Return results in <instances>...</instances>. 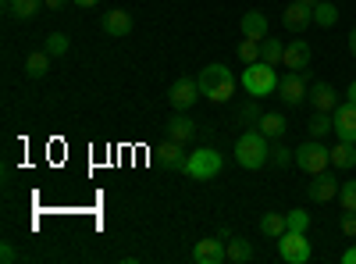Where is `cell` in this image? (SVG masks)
<instances>
[{"label":"cell","instance_id":"74e56055","mask_svg":"<svg viewBox=\"0 0 356 264\" xmlns=\"http://www.w3.org/2000/svg\"><path fill=\"white\" fill-rule=\"evenodd\" d=\"M349 54L356 57V29H353V33H349Z\"/></svg>","mask_w":356,"mask_h":264},{"label":"cell","instance_id":"7402d4cb","mask_svg":"<svg viewBox=\"0 0 356 264\" xmlns=\"http://www.w3.org/2000/svg\"><path fill=\"white\" fill-rule=\"evenodd\" d=\"M335 22H339V8L332 4V0H317V4H314V25L332 29Z\"/></svg>","mask_w":356,"mask_h":264},{"label":"cell","instance_id":"1f68e13d","mask_svg":"<svg viewBox=\"0 0 356 264\" xmlns=\"http://www.w3.org/2000/svg\"><path fill=\"white\" fill-rule=\"evenodd\" d=\"M271 161H275L278 168H285V164H296V150H289L285 143H278V146H271Z\"/></svg>","mask_w":356,"mask_h":264},{"label":"cell","instance_id":"ac0fdd59","mask_svg":"<svg viewBox=\"0 0 356 264\" xmlns=\"http://www.w3.org/2000/svg\"><path fill=\"white\" fill-rule=\"evenodd\" d=\"M239 29H243V36L264 40V36H267V29H271V22H267V15H264V11H246V15H243V22H239Z\"/></svg>","mask_w":356,"mask_h":264},{"label":"cell","instance_id":"8992f818","mask_svg":"<svg viewBox=\"0 0 356 264\" xmlns=\"http://www.w3.org/2000/svg\"><path fill=\"white\" fill-rule=\"evenodd\" d=\"M278 257L285 264H307L310 261L307 232H285V236H278Z\"/></svg>","mask_w":356,"mask_h":264},{"label":"cell","instance_id":"5bb4252c","mask_svg":"<svg viewBox=\"0 0 356 264\" xmlns=\"http://www.w3.org/2000/svg\"><path fill=\"white\" fill-rule=\"evenodd\" d=\"M221 261H228V247H221V236L218 240H196L193 264H221Z\"/></svg>","mask_w":356,"mask_h":264},{"label":"cell","instance_id":"8fae6325","mask_svg":"<svg viewBox=\"0 0 356 264\" xmlns=\"http://www.w3.org/2000/svg\"><path fill=\"white\" fill-rule=\"evenodd\" d=\"M282 25L289 29V33H307V25H314V8L292 0V4L282 11Z\"/></svg>","mask_w":356,"mask_h":264},{"label":"cell","instance_id":"9a60e30c","mask_svg":"<svg viewBox=\"0 0 356 264\" xmlns=\"http://www.w3.org/2000/svg\"><path fill=\"white\" fill-rule=\"evenodd\" d=\"M104 33H107V36H114V40L132 36V15H129L125 8L107 11V15H104Z\"/></svg>","mask_w":356,"mask_h":264},{"label":"cell","instance_id":"e575fe53","mask_svg":"<svg viewBox=\"0 0 356 264\" xmlns=\"http://www.w3.org/2000/svg\"><path fill=\"white\" fill-rule=\"evenodd\" d=\"M0 261H4V264H15V261H18V254H15V247H11V243L0 247Z\"/></svg>","mask_w":356,"mask_h":264},{"label":"cell","instance_id":"2e32d148","mask_svg":"<svg viewBox=\"0 0 356 264\" xmlns=\"http://www.w3.org/2000/svg\"><path fill=\"white\" fill-rule=\"evenodd\" d=\"M307 100L314 104V111H335V107H339V93L332 90L328 82H314L310 93H307Z\"/></svg>","mask_w":356,"mask_h":264},{"label":"cell","instance_id":"484cf974","mask_svg":"<svg viewBox=\"0 0 356 264\" xmlns=\"http://www.w3.org/2000/svg\"><path fill=\"white\" fill-rule=\"evenodd\" d=\"M228 261H232V264H246V261H253V247H250V240H228Z\"/></svg>","mask_w":356,"mask_h":264},{"label":"cell","instance_id":"7a4b0ae2","mask_svg":"<svg viewBox=\"0 0 356 264\" xmlns=\"http://www.w3.org/2000/svg\"><path fill=\"white\" fill-rule=\"evenodd\" d=\"M196 82H200V93H203L207 100H214V104H225V100L235 93V75H232V68H225V65H207Z\"/></svg>","mask_w":356,"mask_h":264},{"label":"cell","instance_id":"ffe728a7","mask_svg":"<svg viewBox=\"0 0 356 264\" xmlns=\"http://www.w3.org/2000/svg\"><path fill=\"white\" fill-rule=\"evenodd\" d=\"M47 72H50V54L47 50H36V54L25 57V75L29 79H43Z\"/></svg>","mask_w":356,"mask_h":264},{"label":"cell","instance_id":"ba28073f","mask_svg":"<svg viewBox=\"0 0 356 264\" xmlns=\"http://www.w3.org/2000/svg\"><path fill=\"white\" fill-rule=\"evenodd\" d=\"M307 79H303V72H285L282 79H278V97H282V104H289V107H296V104H303L307 100Z\"/></svg>","mask_w":356,"mask_h":264},{"label":"cell","instance_id":"4316f807","mask_svg":"<svg viewBox=\"0 0 356 264\" xmlns=\"http://www.w3.org/2000/svg\"><path fill=\"white\" fill-rule=\"evenodd\" d=\"M282 54H285V47L278 43V40H260V61H267V65H275L278 68V61H282Z\"/></svg>","mask_w":356,"mask_h":264},{"label":"cell","instance_id":"83f0119b","mask_svg":"<svg viewBox=\"0 0 356 264\" xmlns=\"http://www.w3.org/2000/svg\"><path fill=\"white\" fill-rule=\"evenodd\" d=\"M285 225H289V232H307V228H310V215H307L303 208L285 211Z\"/></svg>","mask_w":356,"mask_h":264},{"label":"cell","instance_id":"4fadbf2b","mask_svg":"<svg viewBox=\"0 0 356 264\" xmlns=\"http://www.w3.org/2000/svg\"><path fill=\"white\" fill-rule=\"evenodd\" d=\"M310 57H314V50H310V43H307V40H292V43H285L282 65H285L289 72H303V68L310 65Z\"/></svg>","mask_w":356,"mask_h":264},{"label":"cell","instance_id":"6da1fadb","mask_svg":"<svg viewBox=\"0 0 356 264\" xmlns=\"http://www.w3.org/2000/svg\"><path fill=\"white\" fill-rule=\"evenodd\" d=\"M235 161H239L246 171H257L271 161V143L260 129H246L239 139H235Z\"/></svg>","mask_w":356,"mask_h":264},{"label":"cell","instance_id":"3957f363","mask_svg":"<svg viewBox=\"0 0 356 264\" xmlns=\"http://www.w3.org/2000/svg\"><path fill=\"white\" fill-rule=\"evenodd\" d=\"M243 90L250 93V97H271V93H278V72H275V65H267V61H253V65H246V72H243Z\"/></svg>","mask_w":356,"mask_h":264},{"label":"cell","instance_id":"d6986e66","mask_svg":"<svg viewBox=\"0 0 356 264\" xmlns=\"http://www.w3.org/2000/svg\"><path fill=\"white\" fill-rule=\"evenodd\" d=\"M332 164H335L339 171H349V168H356V143H346V139H339V143L332 146Z\"/></svg>","mask_w":356,"mask_h":264},{"label":"cell","instance_id":"8d00e7d4","mask_svg":"<svg viewBox=\"0 0 356 264\" xmlns=\"http://www.w3.org/2000/svg\"><path fill=\"white\" fill-rule=\"evenodd\" d=\"M346 100H349V104H356V79L349 82V90H346Z\"/></svg>","mask_w":356,"mask_h":264},{"label":"cell","instance_id":"9c48e42d","mask_svg":"<svg viewBox=\"0 0 356 264\" xmlns=\"http://www.w3.org/2000/svg\"><path fill=\"white\" fill-rule=\"evenodd\" d=\"M157 161H161L168 171H186V161H189V154H186V146H182V143L168 136V139L157 146Z\"/></svg>","mask_w":356,"mask_h":264},{"label":"cell","instance_id":"44dd1931","mask_svg":"<svg viewBox=\"0 0 356 264\" xmlns=\"http://www.w3.org/2000/svg\"><path fill=\"white\" fill-rule=\"evenodd\" d=\"M260 232H264V236H271V240L285 236V232H289V225H285V215H278V211H267V215L260 218Z\"/></svg>","mask_w":356,"mask_h":264},{"label":"cell","instance_id":"d590c367","mask_svg":"<svg viewBox=\"0 0 356 264\" xmlns=\"http://www.w3.org/2000/svg\"><path fill=\"white\" fill-rule=\"evenodd\" d=\"M342 264H356V247H349V250L342 254Z\"/></svg>","mask_w":356,"mask_h":264},{"label":"cell","instance_id":"603a6c76","mask_svg":"<svg viewBox=\"0 0 356 264\" xmlns=\"http://www.w3.org/2000/svg\"><path fill=\"white\" fill-rule=\"evenodd\" d=\"M335 132V114L332 111H314V118H310V136L321 139V136H328Z\"/></svg>","mask_w":356,"mask_h":264},{"label":"cell","instance_id":"30bf717a","mask_svg":"<svg viewBox=\"0 0 356 264\" xmlns=\"http://www.w3.org/2000/svg\"><path fill=\"white\" fill-rule=\"evenodd\" d=\"M339 186H342V183H335L332 171H321V175H314V183H307V196H310L314 203H328V200L339 196Z\"/></svg>","mask_w":356,"mask_h":264},{"label":"cell","instance_id":"f35d334b","mask_svg":"<svg viewBox=\"0 0 356 264\" xmlns=\"http://www.w3.org/2000/svg\"><path fill=\"white\" fill-rule=\"evenodd\" d=\"M75 4H79V8H97L100 0H75Z\"/></svg>","mask_w":356,"mask_h":264},{"label":"cell","instance_id":"d4e9b609","mask_svg":"<svg viewBox=\"0 0 356 264\" xmlns=\"http://www.w3.org/2000/svg\"><path fill=\"white\" fill-rule=\"evenodd\" d=\"M47 4V0H8V11L15 15V18H33V15H40V8Z\"/></svg>","mask_w":356,"mask_h":264},{"label":"cell","instance_id":"60d3db41","mask_svg":"<svg viewBox=\"0 0 356 264\" xmlns=\"http://www.w3.org/2000/svg\"><path fill=\"white\" fill-rule=\"evenodd\" d=\"M300 4H307V8H314V4H317V0H300Z\"/></svg>","mask_w":356,"mask_h":264},{"label":"cell","instance_id":"836d02e7","mask_svg":"<svg viewBox=\"0 0 356 264\" xmlns=\"http://www.w3.org/2000/svg\"><path fill=\"white\" fill-rule=\"evenodd\" d=\"M342 232H346V236H356V211H342Z\"/></svg>","mask_w":356,"mask_h":264},{"label":"cell","instance_id":"f546056e","mask_svg":"<svg viewBox=\"0 0 356 264\" xmlns=\"http://www.w3.org/2000/svg\"><path fill=\"white\" fill-rule=\"evenodd\" d=\"M339 203H342V211H356V179L339 186Z\"/></svg>","mask_w":356,"mask_h":264},{"label":"cell","instance_id":"e0dca14e","mask_svg":"<svg viewBox=\"0 0 356 264\" xmlns=\"http://www.w3.org/2000/svg\"><path fill=\"white\" fill-rule=\"evenodd\" d=\"M164 132L171 136V139H178V143H189L193 136H196V122L189 118L186 111H178L175 118H168V125H164Z\"/></svg>","mask_w":356,"mask_h":264},{"label":"cell","instance_id":"cb8c5ba5","mask_svg":"<svg viewBox=\"0 0 356 264\" xmlns=\"http://www.w3.org/2000/svg\"><path fill=\"white\" fill-rule=\"evenodd\" d=\"M257 125H260V132H264L267 139H282V136H285V129H289V122L282 118V114H264V118H260Z\"/></svg>","mask_w":356,"mask_h":264},{"label":"cell","instance_id":"7c38bea8","mask_svg":"<svg viewBox=\"0 0 356 264\" xmlns=\"http://www.w3.org/2000/svg\"><path fill=\"white\" fill-rule=\"evenodd\" d=\"M332 114H335V136L346 143H356V104L342 100Z\"/></svg>","mask_w":356,"mask_h":264},{"label":"cell","instance_id":"277c9868","mask_svg":"<svg viewBox=\"0 0 356 264\" xmlns=\"http://www.w3.org/2000/svg\"><path fill=\"white\" fill-rule=\"evenodd\" d=\"M221 168H225V161H221V154L214 150V146H200V150H193L189 161H186V175H189L193 183H211V179H218Z\"/></svg>","mask_w":356,"mask_h":264},{"label":"cell","instance_id":"4dcf8cb0","mask_svg":"<svg viewBox=\"0 0 356 264\" xmlns=\"http://www.w3.org/2000/svg\"><path fill=\"white\" fill-rule=\"evenodd\" d=\"M239 57L246 65H253V61H260V40H253V36H246L243 43H239Z\"/></svg>","mask_w":356,"mask_h":264},{"label":"cell","instance_id":"f1b7e54d","mask_svg":"<svg viewBox=\"0 0 356 264\" xmlns=\"http://www.w3.org/2000/svg\"><path fill=\"white\" fill-rule=\"evenodd\" d=\"M43 50H47L50 57H65V54H68V36H65V33H50Z\"/></svg>","mask_w":356,"mask_h":264},{"label":"cell","instance_id":"52a82bcc","mask_svg":"<svg viewBox=\"0 0 356 264\" xmlns=\"http://www.w3.org/2000/svg\"><path fill=\"white\" fill-rule=\"evenodd\" d=\"M200 97H203V93H200V82H196V79H189V75L175 79V82H171V90H168V100H171V107H175V111H189Z\"/></svg>","mask_w":356,"mask_h":264},{"label":"cell","instance_id":"ab89813d","mask_svg":"<svg viewBox=\"0 0 356 264\" xmlns=\"http://www.w3.org/2000/svg\"><path fill=\"white\" fill-rule=\"evenodd\" d=\"M61 4H65V0H47V8H50V11H57Z\"/></svg>","mask_w":356,"mask_h":264},{"label":"cell","instance_id":"d6a6232c","mask_svg":"<svg viewBox=\"0 0 356 264\" xmlns=\"http://www.w3.org/2000/svg\"><path fill=\"white\" fill-rule=\"evenodd\" d=\"M239 118H243V122H250V125L264 118V111H260V104H257V97H253V100H246V104L239 107Z\"/></svg>","mask_w":356,"mask_h":264},{"label":"cell","instance_id":"5b68a950","mask_svg":"<svg viewBox=\"0 0 356 264\" xmlns=\"http://www.w3.org/2000/svg\"><path fill=\"white\" fill-rule=\"evenodd\" d=\"M296 164H300L310 179H314V175H321V171L332 168V150H328L321 139H310V143H303V146H296Z\"/></svg>","mask_w":356,"mask_h":264}]
</instances>
